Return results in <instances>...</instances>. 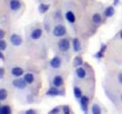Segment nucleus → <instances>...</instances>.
<instances>
[{
  "label": "nucleus",
  "mask_w": 122,
  "mask_h": 114,
  "mask_svg": "<svg viewBox=\"0 0 122 114\" xmlns=\"http://www.w3.org/2000/svg\"><path fill=\"white\" fill-rule=\"evenodd\" d=\"M4 36H5V32L4 30H0V39H4Z\"/></svg>",
  "instance_id": "31"
},
{
  "label": "nucleus",
  "mask_w": 122,
  "mask_h": 114,
  "mask_svg": "<svg viewBox=\"0 0 122 114\" xmlns=\"http://www.w3.org/2000/svg\"><path fill=\"white\" fill-rule=\"evenodd\" d=\"M9 7L12 11H17L18 9H20L21 3L20 0H10L9 1Z\"/></svg>",
  "instance_id": "7"
},
{
  "label": "nucleus",
  "mask_w": 122,
  "mask_h": 114,
  "mask_svg": "<svg viewBox=\"0 0 122 114\" xmlns=\"http://www.w3.org/2000/svg\"><path fill=\"white\" fill-rule=\"evenodd\" d=\"M120 38H121V39H122V30H121V31H120Z\"/></svg>",
  "instance_id": "36"
},
{
  "label": "nucleus",
  "mask_w": 122,
  "mask_h": 114,
  "mask_svg": "<svg viewBox=\"0 0 122 114\" xmlns=\"http://www.w3.org/2000/svg\"><path fill=\"white\" fill-rule=\"evenodd\" d=\"M50 66L52 68H59L61 66V59L58 56H55L50 60Z\"/></svg>",
  "instance_id": "9"
},
{
  "label": "nucleus",
  "mask_w": 122,
  "mask_h": 114,
  "mask_svg": "<svg viewBox=\"0 0 122 114\" xmlns=\"http://www.w3.org/2000/svg\"><path fill=\"white\" fill-rule=\"evenodd\" d=\"M7 98V91L4 88L0 89V101H4Z\"/></svg>",
  "instance_id": "22"
},
{
  "label": "nucleus",
  "mask_w": 122,
  "mask_h": 114,
  "mask_svg": "<svg viewBox=\"0 0 122 114\" xmlns=\"http://www.w3.org/2000/svg\"><path fill=\"white\" fill-rule=\"evenodd\" d=\"M11 113V108L8 105H1L0 107V114H10Z\"/></svg>",
  "instance_id": "19"
},
{
  "label": "nucleus",
  "mask_w": 122,
  "mask_h": 114,
  "mask_svg": "<svg viewBox=\"0 0 122 114\" xmlns=\"http://www.w3.org/2000/svg\"><path fill=\"white\" fill-rule=\"evenodd\" d=\"M25 114H36L37 111L35 109H28V110H25Z\"/></svg>",
  "instance_id": "28"
},
{
  "label": "nucleus",
  "mask_w": 122,
  "mask_h": 114,
  "mask_svg": "<svg viewBox=\"0 0 122 114\" xmlns=\"http://www.w3.org/2000/svg\"><path fill=\"white\" fill-rule=\"evenodd\" d=\"M12 85H13V87H15L16 89L24 90L25 87H26V85H28V83L25 82V78H17L13 79Z\"/></svg>",
  "instance_id": "3"
},
{
  "label": "nucleus",
  "mask_w": 122,
  "mask_h": 114,
  "mask_svg": "<svg viewBox=\"0 0 122 114\" xmlns=\"http://www.w3.org/2000/svg\"><path fill=\"white\" fill-rule=\"evenodd\" d=\"M75 74H76V77L79 78H85L86 77V71L85 68L77 67L75 70Z\"/></svg>",
  "instance_id": "12"
},
{
  "label": "nucleus",
  "mask_w": 122,
  "mask_h": 114,
  "mask_svg": "<svg viewBox=\"0 0 122 114\" xmlns=\"http://www.w3.org/2000/svg\"><path fill=\"white\" fill-rule=\"evenodd\" d=\"M120 99H121V102H122V95H121V97H120Z\"/></svg>",
  "instance_id": "37"
},
{
  "label": "nucleus",
  "mask_w": 122,
  "mask_h": 114,
  "mask_svg": "<svg viewBox=\"0 0 122 114\" xmlns=\"http://www.w3.org/2000/svg\"><path fill=\"white\" fill-rule=\"evenodd\" d=\"M89 102L90 99L86 96H82L81 99H79V103H81V108L83 112H87V107H89Z\"/></svg>",
  "instance_id": "6"
},
{
  "label": "nucleus",
  "mask_w": 122,
  "mask_h": 114,
  "mask_svg": "<svg viewBox=\"0 0 122 114\" xmlns=\"http://www.w3.org/2000/svg\"><path fill=\"white\" fill-rule=\"evenodd\" d=\"M114 13H115V8H114V6H108L104 11V16L106 17H111L114 16Z\"/></svg>",
  "instance_id": "14"
},
{
  "label": "nucleus",
  "mask_w": 122,
  "mask_h": 114,
  "mask_svg": "<svg viewBox=\"0 0 122 114\" xmlns=\"http://www.w3.org/2000/svg\"><path fill=\"white\" fill-rule=\"evenodd\" d=\"M65 18H66V21L69 22V24H74V22H75V16H74V13L72 12L71 10L66 11Z\"/></svg>",
  "instance_id": "10"
},
{
  "label": "nucleus",
  "mask_w": 122,
  "mask_h": 114,
  "mask_svg": "<svg viewBox=\"0 0 122 114\" xmlns=\"http://www.w3.org/2000/svg\"><path fill=\"white\" fill-rule=\"evenodd\" d=\"M64 92H62V91H60L58 89V87H51L50 89H49L47 92H46V95L49 97H56V96H59V95H63Z\"/></svg>",
  "instance_id": "5"
},
{
  "label": "nucleus",
  "mask_w": 122,
  "mask_h": 114,
  "mask_svg": "<svg viewBox=\"0 0 122 114\" xmlns=\"http://www.w3.org/2000/svg\"><path fill=\"white\" fill-rule=\"evenodd\" d=\"M50 9V4H47V3H41L39 5V12L40 13H46L47 11Z\"/></svg>",
  "instance_id": "17"
},
{
  "label": "nucleus",
  "mask_w": 122,
  "mask_h": 114,
  "mask_svg": "<svg viewBox=\"0 0 122 114\" xmlns=\"http://www.w3.org/2000/svg\"><path fill=\"white\" fill-rule=\"evenodd\" d=\"M24 78L25 79V82L28 83L29 85H30V83H33L34 82H35V77H34V74L30 73H25V74L24 75Z\"/></svg>",
  "instance_id": "18"
},
{
  "label": "nucleus",
  "mask_w": 122,
  "mask_h": 114,
  "mask_svg": "<svg viewBox=\"0 0 122 114\" xmlns=\"http://www.w3.org/2000/svg\"><path fill=\"white\" fill-rule=\"evenodd\" d=\"M92 112H93L94 114H100L101 113L100 106H99L98 104H94L93 106H92Z\"/></svg>",
  "instance_id": "23"
},
{
  "label": "nucleus",
  "mask_w": 122,
  "mask_h": 114,
  "mask_svg": "<svg viewBox=\"0 0 122 114\" xmlns=\"http://www.w3.org/2000/svg\"><path fill=\"white\" fill-rule=\"evenodd\" d=\"M119 3H120V1H119V0H114L113 4H114V5H118V4H119Z\"/></svg>",
  "instance_id": "35"
},
{
  "label": "nucleus",
  "mask_w": 122,
  "mask_h": 114,
  "mask_svg": "<svg viewBox=\"0 0 122 114\" xmlns=\"http://www.w3.org/2000/svg\"><path fill=\"white\" fill-rule=\"evenodd\" d=\"M0 59H1L2 61H4V60H5V57H4V55H3V52L2 51L0 52Z\"/></svg>",
  "instance_id": "34"
},
{
  "label": "nucleus",
  "mask_w": 122,
  "mask_h": 114,
  "mask_svg": "<svg viewBox=\"0 0 122 114\" xmlns=\"http://www.w3.org/2000/svg\"><path fill=\"white\" fill-rule=\"evenodd\" d=\"M9 40H10V43L15 47L20 46L22 44V38L20 35H17V34H12V35L9 37Z\"/></svg>",
  "instance_id": "4"
},
{
  "label": "nucleus",
  "mask_w": 122,
  "mask_h": 114,
  "mask_svg": "<svg viewBox=\"0 0 122 114\" xmlns=\"http://www.w3.org/2000/svg\"><path fill=\"white\" fill-rule=\"evenodd\" d=\"M118 81H119V83L122 85V73H120L119 74H118Z\"/></svg>",
  "instance_id": "33"
},
{
  "label": "nucleus",
  "mask_w": 122,
  "mask_h": 114,
  "mask_svg": "<svg viewBox=\"0 0 122 114\" xmlns=\"http://www.w3.org/2000/svg\"><path fill=\"white\" fill-rule=\"evenodd\" d=\"M94 56H95V58H97V59H101V58H103V57H104V52H102V51L100 50V51H98Z\"/></svg>",
  "instance_id": "26"
},
{
  "label": "nucleus",
  "mask_w": 122,
  "mask_h": 114,
  "mask_svg": "<svg viewBox=\"0 0 122 114\" xmlns=\"http://www.w3.org/2000/svg\"><path fill=\"white\" fill-rule=\"evenodd\" d=\"M73 95H74V97L76 99H81L82 97V93H81V91L78 87H76V86L73 87Z\"/></svg>",
  "instance_id": "20"
},
{
  "label": "nucleus",
  "mask_w": 122,
  "mask_h": 114,
  "mask_svg": "<svg viewBox=\"0 0 122 114\" xmlns=\"http://www.w3.org/2000/svg\"><path fill=\"white\" fill-rule=\"evenodd\" d=\"M59 112H60V108L59 107H55V108H53V109H51L50 111H49L50 114H57Z\"/></svg>",
  "instance_id": "27"
},
{
  "label": "nucleus",
  "mask_w": 122,
  "mask_h": 114,
  "mask_svg": "<svg viewBox=\"0 0 122 114\" xmlns=\"http://www.w3.org/2000/svg\"><path fill=\"white\" fill-rule=\"evenodd\" d=\"M6 48H7L6 42L3 40V39H1V40H0V50H1V51H4V50H6Z\"/></svg>",
  "instance_id": "24"
},
{
  "label": "nucleus",
  "mask_w": 122,
  "mask_h": 114,
  "mask_svg": "<svg viewBox=\"0 0 122 114\" xmlns=\"http://www.w3.org/2000/svg\"><path fill=\"white\" fill-rule=\"evenodd\" d=\"M58 48L60 51L62 52H66L69 50L70 48V42L68 39H66V38H63V39H61L58 41Z\"/></svg>",
  "instance_id": "2"
},
{
  "label": "nucleus",
  "mask_w": 122,
  "mask_h": 114,
  "mask_svg": "<svg viewBox=\"0 0 122 114\" xmlns=\"http://www.w3.org/2000/svg\"><path fill=\"white\" fill-rule=\"evenodd\" d=\"M63 85V78L61 75H56V77L53 78V86L55 87H61Z\"/></svg>",
  "instance_id": "15"
},
{
  "label": "nucleus",
  "mask_w": 122,
  "mask_h": 114,
  "mask_svg": "<svg viewBox=\"0 0 122 114\" xmlns=\"http://www.w3.org/2000/svg\"><path fill=\"white\" fill-rule=\"evenodd\" d=\"M62 112H63L64 114H69V113L71 112V110H70V108H69V106H67V105L62 106Z\"/></svg>",
  "instance_id": "25"
},
{
  "label": "nucleus",
  "mask_w": 122,
  "mask_h": 114,
  "mask_svg": "<svg viewBox=\"0 0 122 114\" xmlns=\"http://www.w3.org/2000/svg\"><path fill=\"white\" fill-rule=\"evenodd\" d=\"M55 18H56V20H61V13H60V11H57V12L55 13Z\"/></svg>",
  "instance_id": "32"
},
{
  "label": "nucleus",
  "mask_w": 122,
  "mask_h": 114,
  "mask_svg": "<svg viewBox=\"0 0 122 114\" xmlns=\"http://www.w3.org/2000/svg\"><path fill=\"white\" fill-rule=\"evenodd\" d=\"M53 35L55 37L61 38L66 35V28L63 25H57L54 29H53Z\"/></svg>",
  "instance_id": "1"
},
{
  "label": "nucleus",
  "mask_w": 122,
  "mask_h": 114,
  "mask_svg": "<svg viewBox=\"0 0 122 114\" xmlns=\"http://www.w3.org/2000/svg\"><path fill=\"white\" fill-rule=\"evenodd\" d=\"M4 73H5V69L3 67L0 68V78H3V77H4Z\"/></svg>",
  "instance_id": "29"
},
{
  "label": "nucleus",
  "mask_w": 122,
  "mask_h": 114,
  "mask_svg": "<svg viewBox=\"0 0 122 114\" xmlns=\"http://www.w3.org/2000/svg\"><path fill=\"white\" fill-rule=\"evenodd\" d=\"M42 34H43V30L42 29H39V28L35 29L32 31V33H30V38H32L33 40H38L42 37Z\"/></svg>",
  "instance_id": "8"
},
{
  "label": "nucleus",
  "mask_w": 122,
  "mask_h": 114,
  "mask_svg": "<svg viewBox=\"0 0 122 114\" xmlns=\"http://www.w3.org/2000/svg\"><path fill=\"white\" fill-rule=\"evenodd\" d=\"M82 64H83V61H82V58L81 56H76L73 59V66L74 67L81 66V65H82Z\"/></svg>",
  "instance_id": "21"
},
{
  "label": "nucleus",
  "mask_w": 122,
  "mask_h": 114,
  "mask_svg": "<svg viewBox=\"0 0 122 114\" xmlns=\"http://www.w3.org/2000/svg\"><path fill=\"white\" fill-rule=\"evenodd\" d=\"M92 21L95 25H100L102 24V16L100 13H94L93 16H92Z\"/></svg>",
  "instance_id": "16"
},
{
  "label": "nucleus",
  "mask_w": 122,
  "mask_h": 114,
  "mask_svg": "<svg viewBox=\"0 0 122 114\" xmlns=\"http://www.w3.org/2000/svg\"><path fill=\"white\" fill-rule=\"evenodd\" d=\"M72 46H73V50L75 52H79L81 49V41H79L77 38H74L72 40Z\"/></svg>",
  "instance_id": "13"
},
{
  "label": "nucleus",
  "mask_w": 122,
  "mask_h": 114,
  "mask_svg": "<svg viewBox=\"0 0 122 114\" xmlns=\"http://www.w3.org/2000/svg\"><path fill=\"white\" fill-rule=\"evenodd\" d=\"M100 50H101L102 52H104V53H105V51L107 50V45H106V44H102V45H101V49H100Z\"/></svg>",
  "instance_id": "30"
},
{
  "label": "nucleus",
  "mask_w": 122,
  "mask_h": 114,
  "mask_svg": "<svg viewBox=\"0 0 122 114\" xmlns=\"http://www.w3.org/2000/svg\"><path fill=\"white\" fill-rule=\"evenodd\" d=\"M11 74L14 75V77H16V78H20L24 74V69H22L21 67H18V66L13 67L12 69H11Z\"/></svg>",
  "instance_id": "11"
}]
</instances>
